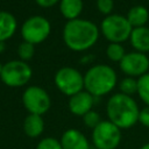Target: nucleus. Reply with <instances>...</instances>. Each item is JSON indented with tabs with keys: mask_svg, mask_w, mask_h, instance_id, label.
<instances>
[{
	"mask_svg": "<svg viewBox=\"0 0 149 149\" xmlns=\"http://www.w3.org/2000/svg\"><path fill=\"white\" fill-rule=\"evenodd\" d=\"M98 38V26L85 19L70 20L63 28V41L65 45L76 52L92 48L97 43Z\"/></svg>",
	"mask_w": 149,
	"mask_h": 149,
	"instance_id": "1",
	"label": "nucleus"
},
{
	"mask_svg": "<svg viewBox=\"0 0 149 149\" xmlns=\"http://www.w3.org/2000/svg\"><path fill=\"white\" fill-rule=\"evenodd\" d=\"M108 120L120 129H128L139 122L140 108L136 101L123 93L113 94L106 106Z\"/></svg>",
	"mask_w": 149,
	"mask_h": 149,
	"instance_id": "2",
	"label": "nucleus"
},
{
	"mask_svg": "<svg viewBox=\"0 0 149 149\" xmlns=\"http://www.w3.org/2000/svg\"><path fill=\"white\" fill-rule=\"evenodd\" d=\"M118 81L113 68L106 64L91 66L84 74V88L94 98H100L112 92Z\"/></svg>",
	"mask_w": 149,
	"mask_h": 149,
	"instance_id": "3",
	"label": "nucleus"
},
{
	"mask_svg": "<svg viewBox=\"0 0 149 149\" xmlns=\"http://www.w3.org/2000/svg\"><path fill=\"white\" fill-rule=\"evenodd\" d=\"M100 30L109 43H122L129 40L133 27L126 16L120 14H111L101 21Z\"/></svg>",
	"mask_w": 149,
	"mask_h": 149,
	"instance_id": "4",
	"label": "nucleus"
},
{
	"mask_svg": "<svg viewBox=\"0 0 149 149\" xmlns=\"http://www.w3.org/2000/svg\"><path fill=\"white\" fill-rule=\"evenodd\" d=\"M31 76L33 70L27 62L14 59L3 64L0 79L6 86L21 87L31 79Z\"/></svg>",
	"mask_w": 149,
	"mask_h": 149,
	"instance_id": "5",
	"label": "nucleus"
},
{
	"mask_svg": "<svg viewBox=\"0 0 149 149\" xmlns=\"http://www.w3.org/2000/svg\"><path fill=\"white\" fill-rule=\"evenodd\" d=\"M121 137V129L109 120H102L92 129V143L95 149H116Z\"/></svg>",
	"mask_w": 149,
	"mask_h": 149,
	"instance_id": "6",
	"label": "nucleus"
},
{
	"mask_svg": "<svg viewBox=\"0 0 149 149\" xmlns=\"http://www.w3.org/2000/svg\"><path fill=\"white\" fill-rule=\"evenodd\" d=\"M51 33V24L48 19L42 15H33L28 17L21 26V36L23 41L31 44L44 42Z\"/></svg>",
	"mask_w": 149,
	"mask_h": 149,
	"instance_id": "7",
	"label": "nucleus"
},
{
	"mask_svg": "<svg viewBox=\"0 0 149 149\" xmlns=\"http://www.w3.org/2000/svg\"><path fill=\"white\" fill-rule=\"evenodd\" d=\"M56 87L69 98L84 90V76L74 68L64 66L55 73Z\"/></svg>",
	"mask_w": 149,
	"mask_h": 149,
	"instance_id": "8",
	"label": "nucleus"
},
{
	"mask_svg": "<svg viewBox=\"0 0 149 149\" xmlns=\"http://www.w3.org/2000/svg\"><path fill=\"white\" fill-rule=\"evenodd\" d=\"M22 102L29 114L43 115L51 107V99L49 93L36 85L28 86L22 93Z\"/></svg>",
	"mask_w": 149,
	"mask_h": 149,
	"instance_id": "9",
	"label": "nucleus"
},
{
	"mask_svg": "<svg viewBox=\"0 0 149 149\" xmlns=\"http://www.w3.org/2000/svg\"><path fill=\"white\" fill-rule=\"evenodd\" d=\"M120 69L127 77L140 78L149 70V58L139 51L128 52L120 62Z\"/></svg>",
	"mask_w": 149,
	"mask_h": 149,
	"instance_id": "10",
	"label": "nucleus"
},
{
	"mask_svg": "<svg viewBox=\"0 0 149 149\" xmlns=\"http://www.w3.org/2000/svg\"><path fill=\"white\" fill-rule=\"evenodd\" d=\"M94 100H95V98L91 93L83 90V91H80V92H78V93H76L69 98L68 106H69L70 112L73 115L83 118L86 113L92 111L93 105H94Z\"/></svg>",
	"mask_w": 149,
	"mask_h": 149,
	"instance_id": "11",
	"label": "nucleus"
},
{
	"mask_svg": "<svg viewBox=\"0 0 149 149\" xmlns=\"http://www.w3.org/2000/svg\"><path fill=\"white\" fill-rule=\"evenodd\" d=\"M62 149H91L87 137L76 128L66 129L61 136Z\"/></svg>",
	"mask_w": 149,
	"mask_h": 149,
	"instance_id": "12",
	"label": "nucleus"
},
{
	"mask_svg": "<svg viewBox=\"0 0 149 149\" xmlns=\"http://www.w3.org/2000/svg\"><path fill=\"white\" fill-rule=\"evenodd\" d=\"M132 47L135 51L146 54L149 51V28L148 27H137L133 28L129 37Z\"/></svg>",
	"mask_w": 149,
	"mask_h": 149,
	"instance_id": "13",
	"label": "nucleus"
},
{
	"mask_svg": "<svg viewBox=\"0 0 149 149\" xmlns=\"http://www.w3.org/2000/svg\"><path fill=\"white\" fill-rule=\"evenodd\" d=\"M24 134L30 137V139H36L42 135L44 132V120L42 115H36V114H28L22 125Z\"/></svg>",
	"mask_w": 149,
	"mask_h": 149,
	"instance_id": "14",
	"label": "nucleus"
},
{
	"mask_svg": "<svg viewBox=\"0 0 149 149\" xmlns=\"http://www.w3.org/2000/svg\"><path fill=\"white\" fill-rule=\"evenodd\" d=\"M17 22L15 16L6 10H0V42H6L16 31Z\"/></svg>",
	"mask_w": 149,
	"mask_h": 149,
	"instance_id": "15",
	"label": "nucleus"
},
{
	"mask_svg": "<svg viewBox=\"0 0 149 149\" xmlns=\"http://www.w3.org/2000/svg\"><path fill=\"white\" fill-rule=\"evenodd\" d=\"M83 0H61L59 1V12L68 20L79 19V15L83 12Z\"/></svg>",
	"mask_w": 149,
	"mask_h": 149,
	"instance_id": "16",
	"label": "nucleus"
},
{
	"mask_svg": "<svg viewBox=\"0 0 149 149\" xmlns=\"http://www.w3.org/2000/svg\"><path fill=\"white\" fill-rule=\"evenodd\" d=\"M127 20L133 28L144 27L149 20V12L144 6L137 5L132 7L127 13Z\"/></svg>",
	"mask_w": 149,
	"mask_h": 149,
	"instance_id": "17",
	"label": "nucleus"
},
{
	"mask_svg": "<svg viewBox=\"0 0 149 149\" xmlns=\"http://www.w3.org/2000/svg\"><path fill=\"white\" fill-rule=\"evenodd\" d=\"M137 94L146 106H149V72L137 78Z\"/></svg>",
	"mask_w": 149,
	"mask_h": 149,
	"instance_id": "18",
	"label": "nucleus"
},
{
	"mask_svg": "<svg viewBox=\"0 0 149 149\" xmlns=\"http://www.w3.org/2000/svg\"><path fill=\"white\" fill-rule=\"evenodd\" d=\"M106 55L112 62H121L125 57V48L121 45V43H109L106 48Z\"/></svg>",
	"mask_w": 149,
	"mask_h": 149,
	"instance_id": "19",
	"label": "nucleus"
},
{
	"mask_svg": "<svg viewBox=\"0 0 149 149\" xmlns=\"http://www.w3.org/2000/svg\"><path fill=\"white\" fill-rule=\"evenodd\" d=\"M119 88L120 93L132 97L133 94L137 93V79L133 77H126L120 81Z\"/></svg>",
	"mask_w": 149,
	"mask_h": 149,
	"instance_id": "20",
	"label": "nucleus"
},
{
	"mask_svg": "<svg viewBox=\"0 0 149 149\" xmlns=\"http://www.w3.org/2000/svg\"><path fill=\"white\" fill-rule=\"evenodd\" d=\"M34 54H35V45L34 44H31L29 42H26V41H23V42H21L19 44V47H17V55H19L21 61L27 62V61L31 59Z\"/></svg>",
	"mask_w": 149,
	"mask_h": 149,
	"instance_id": "21",
	"label": "nucleus"
},
{
	"mask_svg": "<svg viewBox=\"0 0 149 149\" xmlns=\"http://www.w3.org/2000/svg\"><path fill=\"white\" fill-rule=\"evenodd\" d=\"M101 121H102V120H101V118H100V114H99L98 112L93 111V109L90 111L88 113H86V114L83 116V122H84V125H85L87 128H91V129L95 128Z\"/></svg>",
	"mask_w": 149,
	"mask_h": 149,
	"instance_id": "22",
	"label": "nucleus"
},
{
	"mask_svg": "<svg viewBox=\"0 0 149 149\" xmlns=\"http://www.w3.org/2000/svg\"><path fill=\"white\" fill-rule=\"evenodd\" d=\"M36 149H62V144H61L59 140H57L55 137L47 136L38 141Z\"/></svg>",
	"mask_w": 149,
	"mask_h": 149,
	"instance_id": "23",
	"label": "nucleus"
},
{
	"mask_svg": "<svg viewBox=\"0 0 149 149\" xmlns=\"http://www.w3.org/2000/svg\"><path fill=\"white\" fill-rule=\"evenodd\" d=\"M97 7L100 13L107 15H111L113 7H114V1L113 0H97Z\"/></svg>",
	"mask_w": 149,
	"mask_h": 149,
	"instance_id": "24",
	"label": "nucleus"
},
{
	"mask_svg": "<svg viewBox=\"0 0 149 149\" xmlns=\"http://www.w3.org/2000/svg\"><path fill=\"white\" fill-rule=\"evenodd\" d=\"M139 122L142 126L149 128V106H146L142 109H140V113H139Z\"/></svg>",
	"mask_w": 149,
	"mask_h": 149,
	"instance_id": "25",
	"label": "nucleus"
},
{
	"mask_svg": "<svg viewBox=\"0 0 149 149\" xmlns=\"http://www.w3.org/2000/svg\"><path fill=\"white\" fill-rule=\"evenodd\" d=\"M61 0H35V2L40 6V7H43V8H49V7H52L55 6L57 2H59Z\"/></svg>",
	"mask_w": 149,
	"mask_h": 149,
	"instance_id": "26",
	"label": "nucleus"
},
{
	"mask_svg": "<svg viewBox=\"0 0 149 149\" xmlns=\"http://www.w3.org/2000/svg\"><path fill=\"white\" fill-rule=\"evenodd\" d=\"M5 49H6V43L5 42H0V54L3 52Z\"/></svg>",
	"mask_w": 149,
	"mask_h": 149,
	"instance_id": "27",
	"label": "nucleus"
},
{
	"mask_svg": "<svg viewBox=\"0 0 149 149\" xmlns=\"http://www.w3.org/2000/svg\"><path fill=\"white\" fill-rule=\"evenodd\" d=\"M140 149H149V142H148V143H144Z\"/></svg>",
	"mask_w": 149,
	"mask_h": 149,
	"instance_id": "28",
	"label": "nucleus"
},
{
	"mask_svg": "<svg viewBox=\"0 0 149 149\" xmlns=\"http://www.w3.org/2000/svg\"><path fill=\"white\" fill-rule=\"evenodd\" d=\"M2 66H3V64L0 63V74H1V71H2Z\"/></svg>",
	"mask_w": 149,
	"mask_h": 149,
	"instance_id": "29",
	"label": "nucleus"
},
{
	"mask_svg": "<svg viewBox=\"0 0 149 149\" xmlns=\"http://www.w3.org/2000/svg\"><path fill=\"white\" fill-rule=\"evenodd\" d=\"M93 149H95V148H93Z\"/></svg>",
	"mask_w": 149,
	"mask_h": 149,
	"instance_id": "30",
	"label": "nucleus"
}]
</instances>
